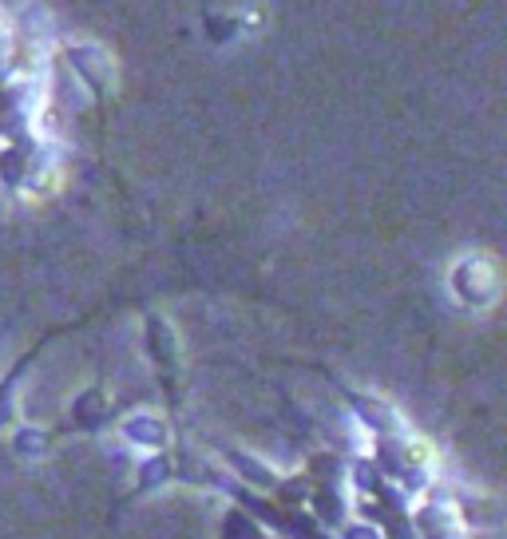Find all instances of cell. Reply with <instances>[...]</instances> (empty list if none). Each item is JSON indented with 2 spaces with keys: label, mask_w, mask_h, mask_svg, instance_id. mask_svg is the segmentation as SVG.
<instances>
[{
  "label": "cell",
  "mask_w": 507,
  "mask_h": 539,
  "mask_svg": "<svg viewBox=\"0 0 507 539\" xmlns=\"http://www.w3.org/2000/svg\"><path fill=\"white\" fill-rule=\"evenodd\" d=\"M452 282H456L460 298H468V302H488V298H492V290H496V278H492V270H488V262H484V258H468V262H460V266H456V274H452Z\"/></svg>",
  "instance_id": "obj_1"
},
{
  "label": "cell",
  "mask_w": 507,
  "mask_h": 539,
  "mask_svg": "<svg viewBox=\"0 0 507 539\" xmlns=\"http://www.w3.org/2000/svg\"><path fill=\"white\" fill-rule=\"evenodd\" d=\"M68 60H72V72H76L92 92H103V88H107L111 68H107V56H103L96 44H80V48H72V52H68Z\"/></svg>",
  "instance_id": "obj_2"
},
{
  "label": "cell",
  "mask_w": 507,
  "mask_h": 539,
  "mask_svg": "<svg viewBox=\"0 0 507 539\" xmlns=\"http://www.w3.org/2000/svg\"><path fill=\"white\" fill-rule=\"evenodd\" d=\"M127 440H139L143 448H159L167 440V432L159 421H135V425H127Z\"/></svg>",
  "instance_id": "obj_3"
}]
</instances>
